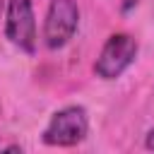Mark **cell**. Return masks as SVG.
<instances>
[{
	"label": "cell",
	"mask_w": 154,
	"mask_h": 154,
	"mask_svg": "<svg viewBox=\"0 0 154 154\" xmlns=\"http://www.w3.org/2000/svg\"><path fill=\"white\" fill-rule=\"evenodd\" d=\"M79 24V7L75 0H51L46 22H43V38L46 46L58 51L70 43Z\"/></svg>",
	"instance_id": "3"
},
{
	"label": "cell",
	"mask_w": 154,
	"mask_h": 154,
	"mask_svg": "<svg viewBox=\"0 0 154 154\" xmlns=\"http://www.w3.org/2000/svg\"><path fill=\"white\" fill-rule=\"evenodd\" d=\"M5 36L24 53L36 51V19L31 0H7Z\"/></svg>",
	"instance_id": "4"
},
{
	"label": "cell",
	"mask_w": 154,
	"mask_h": 154,
	"mask_svg": "<svg viewBox=\"0 0 154 154\" xmlns=\"http://www.w3.org/2000/svg\"><path fill=\"white\" fill-rule=\"evenodd\" d=\"M144 147H147V149H152V152H154V128H152V130H149V132H147V140H144Z\"/></svg>",
	"instance_id": "5"
},
{
	"label": "cell",
	"mask_w": 154,
	"mask_h": 154,
	"mask_svg": "<svg viewBox=\"0 0 154 154\" xmlns=\"http://www.w3.org/2000/svg\"><path fill=\"white\" fill-rule=\"evenodd\" d=\"M89 118L82 106H65L55 111L43 130V142L51 147H72L87 137Z\"/></svg>",
	"instance_id": "1"
},
{
	"label": "cell",
	"mask_w": 154,
	"mask_h": 154,
	"mask_svg": "<svg viewBox=\"0 0 154 154\" xmlns=\"http://www.w3.org/2000/svg\"><path fill=\"white\" fill-rule=\"evenodd\" d=\"M132 2H137V0H128V2H125V5H123V7H125V10H128V7H130V5H132Z\"/></svg>",
	"instance_id": "6"
},
{
	"label": "cell",
	"mask_w": 154,
	"mask_h": 154,
	"mask_svg": "<svg viewBox=\"0 0 154 154\" xmlns=\"http://www.w3.org/2000/svg\"><path fill=\"white\" fill-rule=\"evenodd\" d=\"M137 38L130 34H113L108 36V41L103 43L96 63H94V72L101 79H116L120 77L137 58Z\"/></svg>",
	"instance_id": "2"
}]
</instances>
